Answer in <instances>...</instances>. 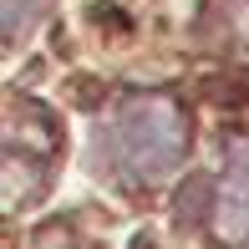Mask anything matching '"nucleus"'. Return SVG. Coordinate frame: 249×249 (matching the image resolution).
<instances>
[{
  "label": "nucleus",
  "mask_w": 249,
  "mask_h": 249,
  "mask_svg": "<svg viewBox=\"0 0 249 249\" xmlns=\"http://www.w3.org/2000/svg\"><path fill=\"white\" fill-rule=\"evenodd\" d=\"M183 153H188V117L163 92L122 97L102 127V168L138 188L168 178L183 163Z\"/></svg>",
  "instance_id": "1"
},
{
  "label": "nucleus",
  "mask_w": 249,
  "mask_h": 249,
  "mask_svg": "<svg viewBox=\"0 0 249 249\" xmlns=\"http://www.w3.org/2000/svg\"><path fill=\"white\" fill-rule=\"evenodd\" d=\"M209 234L219 249H249V148H234L209 194Z\"/></svg>",
  "instance_id": "2"
},
{
  "label": "nucleus",
  "mask_w": 249,
  "mask_h": 249,
  "mask_svg": "<svg viewBox=\"0 0 249 249\" xmlns=\"http://www.w3.org/2000/svg\"><path fill=\"white\" fill-rule=\"evenodd\" d=\"M51 0H0V41H20L41 16H46Z\"/></svg>",
  "instance_id": "3"
}]
</instances>
